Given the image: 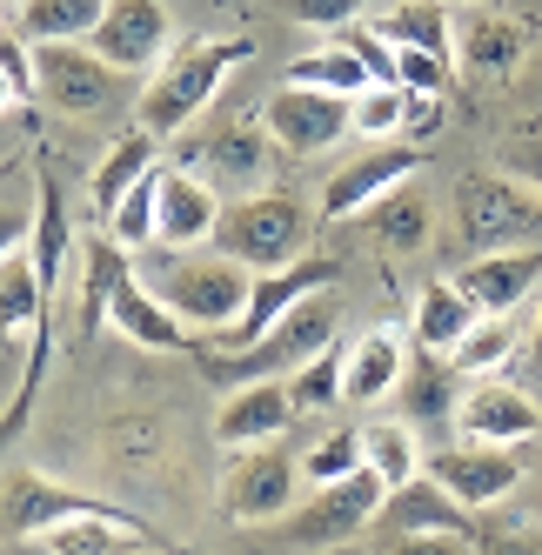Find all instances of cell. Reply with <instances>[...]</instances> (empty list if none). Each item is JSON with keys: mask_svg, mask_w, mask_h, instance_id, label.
<instances>
[{"mask_svg": "<svg viewBox=\"0 0 542 555\" xmlns=\"http://www.w3.org/2000/svg\"><path fill=\"white\" fill-rule=\"evenodd\" d=\"M255 54V41H195V48H181L154 81L141 88V107H134V121L147 128V134H181L195 114L215 101V88L228 81V67H242Z\"/></svg>", "mask_w": 542, "mask_h": 555, "instance_id": "obj_1", "label": "cell"}, {"mask_svg": "<svg viewBox=\"0 0 542 555\" xmlns=\"http://www.w3.org/2000/svg\"><path fill=\"white\" fill-rule=\"evenodd\" d=\"M455 234L469 242L476 255L489 248H529L542 242V194L522 188L516 175H462L455 181Z\"/></svg>", "mask_w": 542, "mask_h": 555, "instance_id": "obj_2", "label": "cell"}, {"mask_svg": "<svg viewBox=\"0 0 542 555\" xmlns=\"http://www.w3.org/2000/svg\"><path fill=\"white\" fill-rule=\"evenodd\" d=\"M215 248L235 255V261L255 268V274L288 268V261H301V248H308V208L295 202V194H282V188H275V194H248V202L221 208Z\"/></svg>", "mask_w": 542, "mask_h": 555, "instance_id": "obj_3", "label": "cell"}, {"mask_svg": "<svg viewBox=\"0 0 542 555\" xmlns=\"http://www.w3.org/2000/svg\"><path fill=\"white\" fill-rule=\"evenodd\" d=\"M335 322H341L335 301H328V295H308V301H295L261 341L235 348L228 362H208V375H215V382H235V388H242V382H261V375H288V369L308 362V354H322V348L335 341Z\"/></svg>", "mask_w": 542, "mask_h": 555, "instance_id": "obj_4", "label": "cell"}, {"mask_svg": "<svg viewBox=\"0 0 542 555\" xmlns=\"http://www.w3.org/2000/svg\"><path fill=\"white\" fill-rule=\"evenodd\" d=\"M255 295V274L235 261V255H181L168 274H162V301L181 314L188 328H235L242 308Z\"/></svg>", "mask_w": 542, "mask_h": 555, "instance_id": "obj_5", "label": "cell"}, {"mask_svg": "<svg viewBox=\"0 0 542 555\" xmlns=\"http://www.w3.org/2000/svg\"><path fill=\"white\" fill-rule=\"evenodd\" d=\"M382 495H389V482H382L369 462L348 468V475H335V482H315V495H308L295 508V522H288V542H301V548L356 542L375 515H382Z\"/></svg>", "mask_w": 542, "mask_h": 555, "instance_id": "obj_6", "label": "cell"}, {"mask_svg": "<svg viewBox=\"0 0 542 555\" xmlns=\"http://www.w3.org/2000/svg\"><path fill=\"white\" fill-rule=\"evenodd\" d=\"M375 529L389 542H415V535H442V542H482V522L469 502H455L436 475H409V482H396L389 495H382V515Z\"/></svg>", "mask_w": 542, "mask_h": 555, "instance_id": "obj_7", "label": "cell"}, {"mask_svg": "<svg viewBox=\"0 0 542 555\" xmlns=\"http://www.w3.org/2000/svg\"><path fill=\"white\" fill-rule=\"evenodd\" d=\"M261 121H268V134H275L282 154H322L356 128V101L328 94V88H308V81H288V88L268 94Z\"/></svg>", "mask_w": 542, "mask_h": 555, "instance_id": "obj_8", "label": "cell"}, {"mask_svg": "<svg viewBox=\"0 0 542 555\" xmlns=\"http://www.w3.org/2000/svg\"><path fill=\"white\" fill-rule=\"evenodd\" d=\"M422 168V147L415 141H375L362 147L356 162H341L328 181H322V221H348V215H362L369 202H382L396 181H409Z\"/></svg>", "mask_w": 542, "mask_h": 555, "instance_id": "obj_9", "label": "cell"}, {"mask_svg": "<svg viewBox=\"0 0 542 555\" xmlns=\"http://www.w3.org/2000/svg\"><path fill=\"white\" fill-rule=\"evenodd\" d=\"M341 274V261H328V255H301V261H288V268H268V274H255V295H248V308H242V322L228 328V348H248V341H261L268 328L282 322V314L295 308V301H308V295H322L328 282Z\"/></svg>", "mask_w": 542, "mask_h": 555, "instance_id": "obj_10", "label": "cell"}, {"mask_svg": "<svg viewBox=\"0 0 542 555\" xmlns=\"http://www.w3.org/2000/svg\"><path fill=\"white\" fill-rule=\"evenodd\" d=\"M295 482H301V462L288 449H248V455H235V468L221 482V508L235 522H275L295 502Z\"/></svg>", "mask_w": 542, "mask_h": 555, "instance_id": "obj_11", "label": "cell"}, {"mask_svg": "<svg viewBox=\"0 0 542 555\" xmlns=\"http://www.w3.org/2000/svg\"><path fill=\"white\" fill-rule=\"evenodd\" d=\"M429 475L469 508H495L502 495H516L522 482V462L509 455V442H469L462 435V449H436L429 455Z\"/></svg>", "mask_w": 542, "mask_h": 555, "instance_id": "obj_12", "label": "cell"}, {"mask_svg": "<svg viewBox=\"0 0 542 555\" xmlns=\"http://www.w3.org/2000/svg\"><path fill=\"white\" fill-rule=\"evenodd\" d=\"M41 94L61 107V114H101L114 101V67L107 54L81 48V41H41Z\"/></svg>", "mask_w": 542, "mask_h": 555, "instance_id": "obj_13", "label": "cell"}, {"mask_svg": "<svg viewBox=\"0 0 542 555\" xmlns=\"http://www.w3.org/2000/svg\"><path fill=\"white\" fill-rule=\"evenodd\" d=\"M67 515H128V508H114L101 495H81V489H61V482H48V475H34V468H8V535L14 542H41L54 522H67Z\"/></svg>", "mask_w": 542, "mask_h": 555, "instance_id": "obj_14", "label": "cell"}, {"mask_svg": "<svg viewBox=\"0 0 542 555\" xmlns=\"http://www.w3.org/2000/svg\"><path fill=\"white\" fill-rule=\"evenodd\" d=\"M94 54H107L114 67H154L168 48V0H107L101 27L88 34Z\"/></svg>", "mask_w": 542, "mask_h": 555, "instance_id": "obj_15", "label": "cell"}, {"mask_svg": "<svg viewBox=\"0 0 542 555\" xmlns=\"http://www.w3.org/2000/svg\"><path fill=\"white\" fill-rule=\"evenodd\" d=\"M295 395H288V375H261V382H242L235 395L221 402L215 415V435L228 449H248V442H275V435L295 422Z\"/></svg>", "mask_w": 542, "mask_h": 555, "instance_id": "obj_16", "label": "cell"}, {"mask_svg": "<svg viewBox=\"0 0 542 555\" xmlns=\"http://www.w3.org/2000/svg\"><path fill=\"white\" fill-rule=\"evenodd\" d=\"M455 428L469 435V442H509L516 449V442H529V435H542V409L509 382H476L455 402Z\"/></svg>", "mask_w": 542, "mask_h": 555, "instance_id": "obj_17", "label": "cell"}, {"mask_svg": "<svg viewBox=\"0 0 542 555\" xmlns=\"http://www.w3.org/2000/svg\"><path fill=\"white\" fill-rule=\"evenodd\" d=\"M522 54H529V27L516 14H502V8H476L455 27V61L469 67L476 81H509L522 67Z\"/></svg>", "mask_w": 542, "mask_h": 555, "instance_id": "obj_18", "label": "cell"}, {"mask_svg": "<svg viewBox=\"0 0 542 555\" xmlns=\"http://www.w3.org/2000/svg\"><path fill=\"white\" fill-rule=\"evenodd\" d=\"M455 282L469 288V301L482 314H509L542 282V242H529V248H489V255H476L469 268H462Z\"/></svg>", "mask_w": 542, "mask_h": 555, "instance_id": "obj_19", "label": "cell"}, {"mask_svg": "<svg viewBox=\"0 0 542 555\" xmlns=\"http://www.w3.org/2000/svg\"><path fill=\"white\" fill-rule=\"evenodd\" d=\"M268 147H275L268 121L235 114V121H215V128L195 141V162H202L215 181H261V175H268Z\"/></svg>", "mask_w": 542, "mask_h": 555, "instance_id": "obj_20", "label": "cell"}, {"mask_svg": "<svg viewBox=\"0 0 542 555\" xmlns=\"http://www.w3.org/2000/svg\"><path fill=\"white\" fill-rule=\"evenodd\" d=\"M215 221H221L215 188L195 181V175H181V168H162V242L168 248L215 242Z\"/></svg>", "mask_w": 542, "mask_h": 555, "instance_id": "obj_21", "label": "cell"}, {"mask_svg": "<svg viewBox=\"0 0 542 555\" xmlns=\"http://www.w3.org/2000/svg\"><path fill=\"white\" fill-rule=\"evenodd\" d=\"M107 322L121 328L128 341H141V348H154V354H175V348H188V322L162 301V295H147L134 274L121 288H114V301H107Z\"/></svg>", "mask_w": 542, "mask_h": 555, "instance_id": "obj_22", "label": "cell"}, {"mask_svg": "<svg viewBox=\"0 0 542 555\" xmlns=\"http://www.w3.org/2000/svg\"><path fill=\"white\" fill-rule=\"evenodd\" d=\"M369 215V234H375V248L382 255H415V248H429V234H436V208H429V194L396 181L382 202L362 208Z\"/></svg>", "mask_w": 542, "mask_h": 555, "instance_id": "obj_23", "label": "cell"}, {"mask_svg": "<svg viewBox=\"0 0 542 555\" xmlns=\"http://www.w3.org/2000/svg\"><path fill=\"white\" fill-rule=\"evenodd\" d=\"M402 369H409V354H402L396 328L362 335L356 354H348V369H341V402H382V395H396Z\"/></svg>", "mask_w": 542, "mask_h": 555, "instance_id": "obj_24", "label": "cell"}, {"mask_svg": "<svg viewBox=\"0 0 542 555\" xmlns=\"http://www.w3.org/2000/svg\"><path fill=\"white\" fill-rule=\"evenodd\" d=\"M476 322H482V308L469 301V288H462V282H429V288H422V301H415V341L422 348H442L449 354Z\"/></svg>", "mask_w": 542, "mask_h": 555, "instance_id": "obj_25", "label": "cell"}, {"mask_svg": "<svg viewBox=\"0 0 542 555\" xmlns=\"http://www.w3.org/2000/svg\"><path fill=\"white\" fill-rule=\"evenodd\" d=\"M154 141H162V134H147V128L134 121L121 141L107 147V162L94 168V188H88V194H94V215H101V221H107L114 208H121V194H128V188H134V181L154 168Z\"/></svg>", "mask_w": 542, "mask_h": 555, "instance_id": "obj_26", "label": "cell"}, {"mask_svg": "<svg viewBox=\"0 0 542 555\" xmlns=\"http://www.w3.org/2000/svg\"><path fill=\"white\" fill-rule=\"evenodd\" d=\"M101 14H107V0H21L14 27L41 48V41H81V34L101 27Z\"/></svg>", "mask_w": 542, "mask_h": 555, "instance_id": "obj_27", "label": "cell"}, {"mask_svg": "<svg viewBox=\"0 0 542 555\" xmlns=\"http://www.w3.org/2000/svg\"><path fill=\"white\" fill-rule=\"evenodd\" d=\"M449 369H455V362H449ZM449 369H442V348H422L415 362L402 369L396 395H402L409 422H449V415H455V388H449Z\"/></svg>", "mask_w": 542, "mask_h": 555, "instance_id": "obj_28", "label": "cell"}, {"mask_svg": "<svg viewBox=\"0 0 542 555\" xmlns=\"http://www.w3.org/2000/svg\"><path fill=\"white\" fill-rule=\"evenodd\" d=\"M396 48H429V54H449L455 48V27H449V0H396L389 14L375 21Z\"/></svg>", "mask_w": 542, "mask_h": 555, "instance_id": "obj_29", "label": "cell"}, {"mask_svg": "<svg viewBox=\"0 0 542 555\" xmlns=\"http://www.w3.org/2000/svg\"><path fill=\"white\" fill-rule=\"evenodd\" d=\"M288 81H308V88H328V94L356 101L362 88H375V74H369V61L348 48V41H335V48H315V54L288 61Z\"/></svg>", "mask_w": 542, "mask_h": 555, "instance_id": "obj_30", "label": "cell"}, {"mask_svg": "<svg viewBox=\"0 0 542 555\" xmlns=\"http://www.w3.org/2000/svg\"><path fill=\"white\" fill-rule=\"evenodd\" d=\"M128 242H121V234H94V242H88V308H81V328L94 335L101 322H107V301H114V288H121L128 282Z\"/></svg>", "mask_w": 542, "mask_h": 555, "instance_id": "obj_31", "label": "cell"}, {"mask_svg": "<svg viewBox=\"0 0 542 555\" xmlns=\"http://www.w3.org/2000/svg\"><path fill=\"white\" fill-rule=\"evenodd\" d=\"M509 354H516V328H509V314H482V322L449 348V362H455V375H495L502 362H509Z\"/></svg>", "mask_w": 542, "mask_h": 555, "instance_id": "obj_32", "label": "cell"}, {"mask_svg": "<svg viewBox=\"0 0 542 555\" xmlns=\"http://www.w3.org/2000/svg\"><path fill=\"white\" fill-rule=\"evenodd\" d=\"M107 228L121 234L128 248H141V242H162V168H147L128 194H121V208L107 215Z\"/></svg>", "mask_w": 542, "mask_h": 555, "instance_id": "obj_33", "label": "cell"}, {"mask_svg": "<svg viewBox=\"0 0 542 555\" xmlns=\"http://www.w3.org/2000/svg\"><path fill=\"white\" fill-rule=\"evenodd\" d=\"M341 369H348V354L328 341L322 354H308L301 369H288V395H295V409H335L341 402Z\"/></svg>", "mask_w": 542, "mask_h": 555, "instance_id": "obj_34", "label": "cell"}, {"mask_svg": "<svg viewBox=\"0 0 542 555\" xmlns=\"http://www.w3.org/2000/svg\"><path fill=\"white\" fill-rule=\"evenodd\" d=\"M34 261H41V274H48V295H54V282H61V255H67V208H61V188L54 181H41V208H34Z\"/></svg>", "mask_w": 542, "mask_h": 555, "instance_id": "obj_35", "label": "cell"}, {"mask_svg": "<svg viewBox=\"0 0 542 555\" xmlns=\"http://www.w3.org/2000/svg\"><path fill=\"white\" fill-rule=\"evenodd\" d=\"M362 442H369V468L389 489L415 475V435H409V422H375V428H362Z\"/></svg>", "mask_w": 542, "mask_h": 555, "instance_id": "obj_36", "label": "cell"}, {"mask_svg": "<svg viewBox=\"0 0 542 555\" xmlns=\"http://www.w3.org/2000/svg\"><path fill=\"white\" fill-rule=\"evenodd\" d=\"M402 114H409V88L375 81V88H362V94H356V134L389 141V134H402Z\"/></svg>", "mask_w": 542, "mask_h": 555, "instance_id": "obj_37", "label": "cell"}, {"mask_svg": "<svg viewBox=\"0 0 542 555\" xmlns=\"http://www.w3.org/2000/svg\"><path fill=\"white\" fill-rule=\"evenodd\" d=\"M362 462H369V442H362V428H335V435H322V442L301 455V475H308V482H335V475L362 468Z\"/></svg>", "mask_w": 542, "mask_h": 555, "instance_id": "obj_38", "label": "cell"}, {"mask_svg": "<svg viewBox=\"0 0 542 555\" xmlns=\"http://www.w3.org/2000/svg\"><path fill=\"white\" fill-rule=\"evenodd\" d=\"M0 74H8V101L14 107L41 94V61H34V48H27L21 27H8V41H0Z\"/></svg>", "mask_w": 542, "mask_h": 555, "instance_id": "obj_39", "label": "cell"}, {"mask_svg": "<svg viewBox=\"0 0 542 555\" xmlns=\"http://www.w3.org/2000/svg\"><path fill=\"white\" fill-rule=\"evenodd\" d=\"M502 175H516L522 188H535L542 194V121H529V128H516V134H502Z\"/></svg>", "mask_w": 542, "mask_h": 555, "instance_id": "obj_40", "label": "cell"}, {"mask_svg": "<svg viewBox=\"0 0 542 555\" xmlns=\"http://www.w3.org/2000/svg\"><path fill=\"white\" fill-rule=\"evenodd\" d=\"M396 81L409 94H449V54L429 48H396Z\"/></svg>", "mask_w": 542, "mask_h": 555, "instance_id": "obj_41", "label": "cell"}, {"mask_svg": "<svg viewBox=\"0 0 542 555\" xmlns=\"http://www.w3.org/2000/svg\"><path fill=\"white\" fill-rule=\"evenodd\" d=\"M282 8H288V21H301V27H348L362 0H282Z\"/></svg>", "mask_w": 542, "mask_h": 555, "instance_id": "obj_42", "label": "cell"}, {"mask_svg": "<svg viewBox=\"0 0 542 555\" xmlns=\"http://www.w3.org/2000/svg\"><path fill=\"white\" fill-rule=\"evenodd\" d=\"M442 128V94H409V114H402V134L409 141H429Z\"/></svg>", "mask_w": 542, "mask_h": 555, "instance_id": "obj_43", "label": "cell"}, {"mask_svg": "<svg viewBox=\"0 0 542 555\" xmlns=\"http://www.w3.org/2000/svg\"><path fill=\"white\" fill-rule=\"evenodd\" d=\"M535 362H542V314H535Z\"/></svg>", "mask_w": 542, "mask_h": 555, "instance_id": "obj_44", "label": "cell"}, {"mask_svg": "<svg viewBox=\"0 0 542 555\" xmlns=\"http://www.w3.org/2000/svg\"><path fill=\"white\" fill-rule=\"evenodd\" d=\"M469 8H502V0H469Z\"/></svg>", "mask_w": 542, "mask_h": 555, "instance_id": "obj_45", "label": "cell"}, {"mask_svg": "<svg viewBox=\"0 0 542 555\" xmlns=\"http://www.w3.org/2000/svg\"><path fill=\"white\" fill-rule=\"evenodd\" d=\"M8 8H21V0H8Z\"/></svg>", "mask_w": 542, "mask_h": 555, "instance_id": "obj_46", "label": "cell"}]
</instances>
